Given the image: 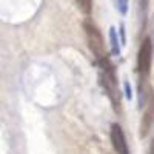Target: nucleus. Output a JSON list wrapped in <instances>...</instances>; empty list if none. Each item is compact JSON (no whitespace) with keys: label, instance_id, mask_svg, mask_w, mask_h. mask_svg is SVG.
Returning a JSON list of instances; mask_svg holds the SVG:
<instances>
[{"label":"nucleus","instance_id":"nucleus-2","mask_svg":"<svg viewBox=\"0 0 154 154\" xmlns=\"http://www.w3.org/2000/svg\"><path fill=\"white\" fill-rule=\"evenodd\" d=\"M83 29L86 34V40H88V46L91 49V53L94 54L96 60H100L106 57V51H105V42L102 32L99 31V28L91 22V20H85L83 22Z\"/></svg>","mask_w":154,"mask_h":154},{"label":"nucleus","instance_id":"nucleus-5","mask_svg":"<svg viewBox=\"0 0 154 154\" xmlns=\"http://www.w3.org/2000/svg\"><path fill=\"white\" fill-rule=\"evenodd\" d=\"M154 125V94L151 91L149 102L146 103V109L143 112L142 122H140V137H146Z\"/></svg>","mask_w":154,"mask_h":154},{"label":"nucleus","instance_id":"nucleus-9","mask_svg":"<svg viewBox=\"0 0 154 154\" xmlns=\"http://www.w3.org/2000/svg\"><path fill=\"white\" fill-rule=\"evenodd\" d=\"M125 89H126V97H128V99H131L133 94H131V88H130V83H128V82L125 83Z\"/></svg>","mask_w":154,"mask_h":154},{"label":"nucleus","instance_id":"nucleus-10","mask_svg":"<svg viewBox=\"0 0 154 154\" xmlns=\"http://www.w3.org/2000/svg\"><path fill=\"white\" fill-rule=\"evenodd\" d=\"M148 154H154V139L151 140V143H149V149H148Z\"/></svg>","mask_w":154,"mask_h":154},{"label":"nucleus","instance_id":"nucleus-1","mask_svg":"<svg viewBox=\"0 0 154 154\" xmlns=\"http://www.w3.org/2000/svg\"><path fill=\"white\" fill-rule=\"evenodd\" d=\"M97 65L100 68V74H99V79L100 83L103 86V89L106 91L108 97L112 102V106L114 109L120 112V99H119V88H117V80H116V74H114V66L111 60L106 57L97 60Z\"/></svg>","mask_w":154,"mask_h":154},{"label":"nucleus","instance_id":"nucleus-7","mask_svg":"<svg viewBox=\"0 0 154 154\" xmlns=\"http://www.w3.org/2000/svg\"><path fill=\"white\" fill-rule=\"evenodd\" d=\"M77 8L80 9V12H83L85 16H89L93 11V0H74Z\"/></svg>","mask_w":154,"mask_h":154},{"label":"nucleus","instance_id":"nucleus-3","mask_svg":"<svg viewBox=\"0 0 154 154\" xmlns=\"http://www.w3.org/2000/svg\"><path fill=\"white\" fill-rule=\"evenodd\" d=\"M151 60H152V43L151 38L146 37L140 43L139 53H137V71H139V80L146 82L149 71H151Z\"/></svg>","mask_w":154,"mask_h":154},{"label":"nucleus","instance_id":"nucleus-4","mask_svg":"<svg viewBox=\"0 0 154 154\" xmlns=\"http://www.w3.org/2000/svg\"><path fill=\"white\" fill-rule=\"evenodd\" d=\"M109 137H111V143H112V148H114L116 154H130L126 139H125V133H123L122 126L119 123H112L111 125Z\"/></svg>","mask_w":154,"mask_h":154},{"label":"nucleus","instance_id":"nucleus-6","mask_svg":"<svg viewBox=\"0 0 154 154\" xmlns=\"http://www.w3.org/2000/svg\"><path fill=\"white\" fill-rule=\"evenodd\" d=\"M109 42H111V51L114 56L120 54V45H119V38H117V32L116 28H109Z\"/></svg>","mask_w":154,"mask_h":154},{"label":"nucleus","instance_id":"nucleus-8","mask_svg":"<svg viewBox=\"0 0 154 154\" xmlns=\"http://www.w3.org/2000/svg\"><path fill=\"white\" fill-rule=\"evenodd\" d=\"M117 6H119V11L122 14H126L128 11V0H117Z\"/></svg>","mask_w":154,"mask_h":154}]
</instances>
